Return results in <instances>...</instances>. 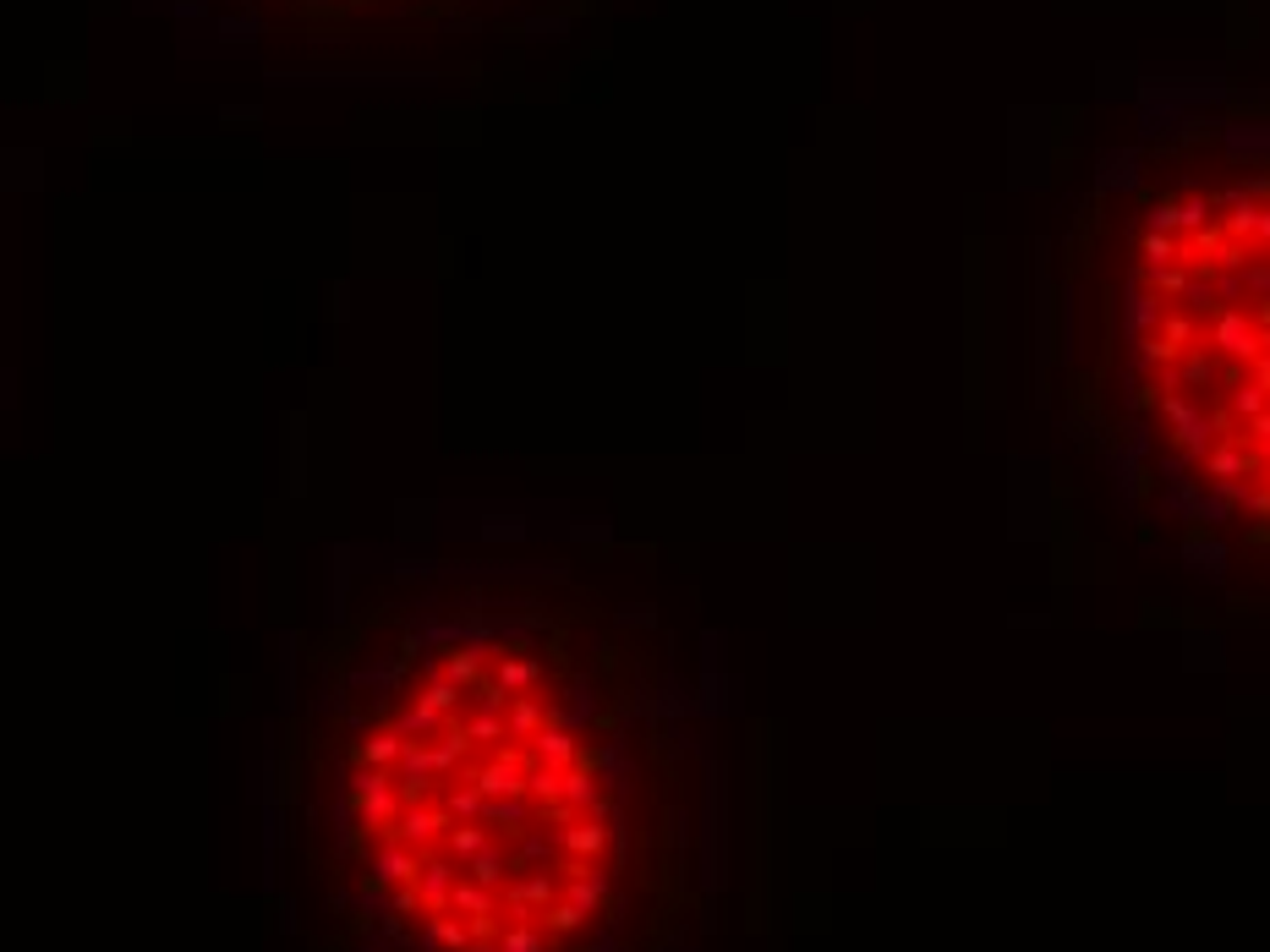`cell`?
I'll list each match as a JSON object with an SVG mask.
<instances>
[{
	"mask_svg": "<svg viewBox=\"0 0 1270 952\" xmlns=\"http://www.w3.org/2000/svg\"><path fill=\"white\" fill-rule=\"evenodd\" d=\"M1232 411H1237V416H1248V422H1254V416H1265V411H1270V389H1265V384H1254V378H1248V384H1237Z\"/></svg>",
	"mask_w": 1270,
	"mask_h": 952,
	"instance_id": "cell-2",
	"label": "cell"
},
{
	"mask_svg": "<svg viewBox=\"0 0 1270 952\" xmlns=\"http://www.w3.org/2000/svg\"><path fill=\"white\" fill-rule=\"evenodd\" d=\"M1265 498H1270V471H1265Z\"/></svg>",
	"mask_w": 1270,
	"mask_h": 952,
	"instance_id": "cell-6",
	"label": "cell"
},
{
	"mask_svg": "<svg viewBox=\"0 0 1270 952\" xmlns=\"http://www.w3.org/2000/svg\"><path fill=\"white\" fill-rule=\"evenodd\" d=\"M1211 351H1222V356H1237V362H1259V356L1270 351V334L1259 329L1248 312H1222L1211 323Z\"/></svg>",
	"mask_w": 1270,
	"mask_h": 952,
	"instance_id": "cell-1",
	"label": "cell"
},
{
	"mask_svg": "<svg viewBox=\"0 0 1270 952\" xmlns=\"http://www.w3.org/2000/svg\"><path fill=\"white\" fill-rule=\"evenodd\" d=\"M1144 258H1150V263H1177V241L1166 230H1150V235H1144Z\"/></svg>",
	"mask_w": 1270,
	"mask_h": 952,
	"instance_id": "cell-4",
	"label": "cell"
},
{
	"mask_svg": "<svg viewBox=\"0 0 1270 952\" xmlns=\"http://www.w3.org/2000/svg\"><path fill=\"white\" fill-rule=\"evenodd\" d=\"M1150 230H1166V235L1177 230V203H1155V209H1150Z\"/></svg>",
	"mask_w": 1270,
	"mask_h": 952,
	"instance_id": "cell-5",
	"label": "cell"
},
{
	"mask_svg": "<svg viewBox=\"0 0 1270 952\" xmlns=\"http://www.w3.org/2000/svg\"><path fill=\"white\" fill-rule=\"evenodd\" d=\"M1205 219H1211V203H1205V198L1177 203V230H1205Z\"/></svg>",
	"mask_w": 1270,
	"mask_h": 952,
	"instance_id": "cell-3",
	"label": "cell"
}]
</instances>
